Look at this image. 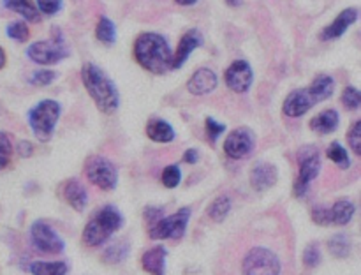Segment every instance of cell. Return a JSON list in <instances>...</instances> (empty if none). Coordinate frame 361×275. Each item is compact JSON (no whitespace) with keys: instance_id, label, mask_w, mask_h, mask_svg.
Here are the masks:
<instances>
[{"instance_id":"obj_4","label":"cell","mask_w":361,"mask_h":275,"mask_svg":"<svg viewBox=\"0 0 361 275\" xmlns=\"http://www.w3.org/2000/svg\"><path fill=\"white\" fill-rule=\"evenodd\" d=\"M123 222H126V219H123L122 212L113 204H106L85 226L83 235H81L83 243L87 247L102 245L111 238L113 233L122 228Z\"/></svg>"},{"instance_id":"obj_33","label":"cell","mask_w":361,"mask_h":275,"mask_svg":"<svg viewBox=\"0 0 361 275\" xmlns=\"http://www.w3.org/2000/svg\"><path fill=\"white\" fill-rule=\"evenodd\" d=\"M321 259H323V256H321L319 243H309V245L305 247V250H303V263H305V267L316 268L317 264L321 263Z\"/></svg>"},{"instance_id":"obj_31","label":"cell","mask_w":361,"mask_h":275,"mask_svg":"<svg viewBox=\"0 0 361 275\" xmlns=\"http://www.w3.org/2000/svg\"><path fill=\"white\" fill-rule=\"evenodd\" d=\"M13 157V143H11V138L7 133L0 130V169L7 168Z\"/></svg>"},{"instance_id":"obj_43","label":"cell","mask_w":361,"mask_h":275,"mask_svg":"<svg viewBox=\"0 0 361 275\" xmlns=\"http://www.w3.org/2000/svg\"><path fill=\"white\" fill-rule=\"evenodd\" d=\"M4 66H6V53H4L2 46H0V69H2Z\"/></svg>"},{"instance_id":"obj_7","label":"cell","mask_w":361,"mask_h":275,"mask_svg":"<svg viewBox=\"0 0 361 275\" xmlns=\"http://www.w3.org/2000/svg\"><path fill=\"white\" fill-rule=\"evenodd\" d=\"M281 257L267 247H254L243 257V275H281Z\"/></svg>"},{"instance_id":"obj_9","label":"cell","mask_w":361,"mask_h":275,"mask_svg":"<svg viewBox=\"0 0 361 275\" xmlns=\"http://www.w3.org/2000/svg\"><path fill=\"white\" fill-rule=\"evenodd\" d=\"M55 32V37L49 39V41H37L32 42L27 48V56L32 62L39 63V66H53V63H59L60 60L67 59L69 56V49L63 44V37L60 34V30Z\"/></svg>"},{"instance_id":"obj_27","label":"cell","mask_w":361,"mask_h":275,"mask_svg":"<svg viewBox=\"0 0 361 275\" xmlns=\"http://www.w3.org/2000/svg\"><path fill=\"white\" fill-rule=\"evenodd\" d=\"M328 250L331 252V256L335 257H348L351 254V240L348 238V235H334L328 240Z\"/></svg>"},{"instance_id":"obj_19","label":"cell","mask_w":361,"mask_h":275,"mask_svg":"<svg viewBox=\"0 0 361 275\" xmlns=\"http://www.w3.org/2000/svg\"><path fill=\"white\" fill-rule=\"evenodd\" d=\"M62 197L71 208L76 212H83L88 204V192L83 183L76 178L67 180L62 185Z\"/></svg>"},{"instance_id":"obj_3","label":"cell","mask_w":361,"mask_h":275,"mask_svg":"<svg viewBox=\"0 0 361 275\" xmlns=\"http://www.w3.org/2000/svg\"><path fill=\"white\" fill-rule=\"evenodd\" d=\"M81 80L92 101L95 102L102 113H115L120 106V94L115 81L97 66V63H85L81 67Z\"/></svg>"},{"instance_id":"obj_29","label":"cell","mask_w":361,"mask_h":275,"mask_svg":"<svg viewBox=\"0 0 361 275\" xmlns=\"http://www.w3.org/2000/svg\"><path fill=\"white\" fill-rule=\"evenodd\" d=\"M162 185L168 187V189H175V187L180 185L182 182V169H180L178 164H169L162 169Z\"/></svg>"},{"instance_id":"obj_18","label":"cell","mask_w":361,"mask_h":275,"mask_svg":"<svg viewBox=\"0 0 361 275\" xmlns=\"http://www.w3.org/2000/svg\"><path fill=\"white\" fill-rule=\"evenodd\" d=\"M219 78L217 74L214 73L208 67H201L196 73L190 76V80L187 81V90L192 95H207L212 94V92L217 88Z\"/></svg>"},{"instance_id":"obj_23","label":"cell","mask_w":361,"mask_h":275,"mask_svg":"<svg viewBox=\"0 0 361 275\" xmlns=\"http://www.w3.org/2000/svg\"><path fill=\"white\" fill-rule=\"evenodd\" d=\"M2 4L6 9L14 11V13L23 16L25 20L30 21V23H37V21L41 20V13H39L34 0H2Z\"/></svg>"},{"instance_id":"obj_10","label":"cell","mask_w":361,"mask_h":275,"mask_svg":"<svg viewBox=\"0 0 361 275\" xmlns=\"http://www.w3.org/2000/svg\"><path fill=\"white\" fill-rule=\"evenodd\" d=\"M85 175L94 185L102 190H115L118 185V169L109 159L102 155H92L85 164Z\"/></svg>"},{"instance_id":"obj_2","label":"cell","mask_w":361,"mask_h":275,"mask_svg":"<svg viewBox=\"0 0 361 275\" xmlns=\"http://www.w3.org/2000/svg\"><path fill=\"white\" fill-rule=\"evenodd\" d=\"M335 92V80L328 74H319L314 78L312 83L305 88H296L291 94L286 97L284 104H282V111L286 116L291 118H298V116L305 115L309 109L319 102L326 101L334 95Z\"/></svg>"},{"instance_id":"obj_20","label":"cell","mask_w":361,"mask_h":275,"mask_svg":"<svg viewBox=\"0 0 361 275\" xmlns=\"http://www.w3.org/2000/svg\"><path fill=\"white\" fill-rule=\"evenodd\" d=\"M166 257H168L166 247H152V249L145 250L141 256V267L150 275H166Z\"/></svg>"},{"instance_id":"obj_35","label":"cell","mask_w":361,"mask_h":275,"mask_svg":"<svg viewBox=\"0 0 361 275\" xmlns=\"http://www.w3.org/2000/svg\"><path fill=\"white\" fill-rule=\"evenodd\" d=\"M342 104L348 109H358L361 104V94L356 87H345L342 92Z\"/></svg>"},{"instance_id":"obj_30","label":"cell","mask_w":361,"mask_h":275,"mask_svg":"<svg viewBox=\"0 0 361 275\" xmlns=\"http://www.w3.org/2000/svg\"><path fill=\"white\" fill-rule=\"evenodd\" d=\"M127 254H129V245H127V243H113V245H109L108 249H106L104 261H109V263H120V261L126 259Z\"/></svg>"},{"instance_id":"obj_40","label":"cell","mask_w":361,"mask_h":275,"mask_svg":"<svg viewBox=\"0 0 361 275\" xmlns=\"http://www.w3.org/2000/svg\"><path fill=\"white\" fill-rule=\"evenodd\" d=\"M32 152H34V147H32L30 141H20L18 143V154L21 155V157H30Z\"/></svg>"},{"instance_id":"obj_14","label":"cell","mask_w":361,"mask_h":275,"mask_svg":"<svg viewBox=\"0 0 361 275\" xmlns=\"http://www.w3.org/2000/svg\"><path fill=\"white\" fill-rule=\"evenodd\" d=\"M224 80L229 90L236 92V94H245V92H249L250 87H252L254 71L247 60H235V62L226 69Z\"/></svg>"},{"instance_id":"obj_17","label":"cell","mask_w":361,"mask_h":275,"mask_svg":"<svg viewBox=\"0 0 361 275\" xmlns=\"http://www.w3.org/2000/svg\"><path fill=\"white\" fill-rule=\"evenodd\" d=\"M279 180V169L271 162H257L250 171V185L256 192L271 189Z\"/></svg>"},{"instance_id":"obj_37","label":"cell","mask_w":361,"mask_h":275,"mask_svg":"<svg viewBox=\"0 0 361 275\" xmlns=\"http://www.w3.org/2000/svg\"><path fill=\"white\" fill-rule=\"evenodd\" d=\"M207 136L208 140H210L212 145H215V141L219 140V136H221L222 133L226 130V123L222 122H217L215 118H212V116H208L207 118Z\"/></svg>"},{"instance_id":"obj_11","label":"cell","mask_w":361,"mask_h":275,"mask_svg":"<svg viewBox=\"0 0 361 275\" xmlns=\"http://www.w3.org/2000/svg\"><path fill=\"white\" fill-rule=\"evenodd\" d=\"M356 214V207L349 200H338L334 207H314L312 221L317 226H345L353 221Z\"/></svg>"},{"instance_id":"obj_6","label":"cell","mask_w":361,"mask_h":275,"mask_svg":"<svg viewBox=\"0 0 361 275\" xmlns=\"http://www.w3.org/2000/svg\"><path fill=\"white\" fill-rule=\"evenodd\" d=\"M296 161H298V178L295 182V194L302 197L307 194L310 183L319 176L323 161H321L319 150L314 145H307V147L300 148Z\"/></svg>"},{"instance_id":"obj_15","label":"cell","mask_w":361,"mask_h":275,"mask_svg":"<svg viewBox=\"0 0 361 275\" xmlns=\"http://www.w3.org/2000/svg\"><path fill=\"white\" fill-rule=\"evenodd\" d=\"M358 20V9L356 7H349L344 9L323 32H321V39L323 41H335V39H341L353 25Z\"/></svg>"},{"instance_id":"obj_44","label":"cell","mask_w":361,"mask_h":275,"mask_svg":"<svg viewBox=\"0 0 361 275\" xmlns=\"http://www.w3.org/2000/svg\"><path fill=\"white\" fill-rule=\"evenodd\" d=\"M242 2H243V0H226V4H228V6H231V7L242 6Z\"/></svg>"},{"instance_id":"obj_5","label":"cell","mask_w":361,"mask_h":275,"mask_svg":"<svg viewBox=\"0 0 361 275\" xmlns=\"http://www.w3.org/2000/svg\"><path fill=\"white\" fill-rule=\"evenodd\" d=\"M60 113H62V106H60V102L53 101V99L39 101L28 111V126H30L32 133L39 141L46 143V141L51 140L56 123H59Z\"/></svg>"},{"instance_id":"obj_28","label":"cell","mask_w":361,"mask_h":275,"mask_svg":"<svg viewBox=\"0 0 361 275\" xmlns=\"http://www.w3.org/2000/svg\"><path fill=\"white\" fill-rule=\"evenodd\" d=\"M326 155H328V159H330L331 162H335V164L338 166V168L348 169L349 166H351V159H349L348 150H345V148L342 147L338 141H334V143L328 147Z\"/></svg>"},{"instance_id":"obj_12","label":"cell","mask_w":361,"mask_h":275,"mask_svg":"<svg viewBox=\"0 0 361 275\" xmlns=\"http://www.w3.org/2000/svg\"><path fill=\"white\" fill-rule=\"evenodd\" d=\"M30 242L35 250L44 254H60L66 250V242L62 236L44 221H35L32 224Z\"/></svg>"},{"instance_id":"obj_32","label":"cell","mask_w":361,"mask_h":275,"mask_svg":"<svg viewBox=\"0 0 361 275\" xmlns=\"http://www.w3.org/2000/svg\"><path fill=\"white\" fill-rule=\"evenodd\" d=\"M6 34L9 35L11 39H14V41L25 42L28 39V35H30V30H28V27L25 25V21H13V23L7 25Z\"/></svg>"},{"instance_id":"obj_8","label":"cell","mask_w":361,"mask_h":275,"mask_svg":"<svg viewBox=\"0 0 361 275\" xmlns=\"http://www.w3.org/2000/svg\"><path fill=\"white\" fill-rule=\"evenodd\" d=\"M190 208L183 207L175 214L168 215V217H161L155 221L148 229L150 238L155 240H180L187 231V226L190 221Z\"/></svg>"},{"instance_id":"obj_38","label":"cell","mask_w":361,"mask_h":275,"mask_svg":"<svg viewBox=\"0 0 361 275\" xmlns=\"http://www.w3.org/2000/svg\"><path fill=\"white\" fill-rule=\"evenodd\" d=\"M348 141L351 150L355 152L356 155L361 154V122L353 123L351 129L348 130Z\"/></svg>"},{"instance_id":"obj_41","label":"cell","mask_w":361,"mask_h":275,"mask_svg":"<svg viewBox=\"0 0 361 275\" xmlns=\"http://www.w3.org/2000/svg\"><path fill=\"white\" fill-rule=\"evenodd\" d=\"M197 161H200V152H197L196 148H189V150L183 154V162H187V164H196Z\"/></svg>"},{"instance_id":"obj_34","label":"cell","mask_w":361,"mask_h":275,"mask_svg":"<svg viewBox=\"0 0 361 275\" xmlns=\"http://www.w3.org/2000/svg\"><path fill=\"white\" fill-rule=\"evenodd\" d=\"M56 80V73L51 69H37L32 73L30 83L35 87H48Z\"/></svg>"},{"instance_id":"obj_16","label":"cell","mask_w":361,"mask_h":275,"mask_svg":"<svg viewBox=\"0 0 361 275\" xmlns=\"http://www.w3.org/2000/svg\"><path fill=\"white\" fill-rule=\"evenodd\" d=\"M200 46H203V34H201L197 28H190L185 34L182 35L178 42V48L173 53V69H180L183 63L187 62V59L190 56V53L194 49H197Z\"/></svg>"},{"instance_id":"obj_42","label":"cell","mask_w":361,"mask_h":275,"mask_svg":"<svg viewBox=\"0 0 361 275\" xmlns=\"http://www.w3.org/2000/svg\"><path fill=\"white\" fill-rule=\"evenodd\" d=\"M176 4H180V6H194V4H197L200 0H175Z\"/></svg>"},{"instance_id":"obj_25","label":"cell","mask_w":361,"mask_h":275,"mask_svg":"<svg viewBox=\"0 0 361 275\" xmlns=\"http://www.w3.org/2000/svg\"><path fill=\"white\" fill-rule=\"evenodd\" d=\"M95 37L106 46H113L116 42V27L109 18L101 16L95 27Z\"/></svg>"},{"instance_id":"obj_26","label":"cell","mask_w":361,"mask_h":275,"mask_svg":"<svg viewBox=\"0 0 361 275\" xmlns=\"http://www.w3.org/2000/svg\"><path fill=\"white\" fill-rule=\"evenodd\" d=\"M233 203L229 196H219L212 201V204L208 207V217L214 222H222L231 212Z\"/></svg>"},{"instance_id":"obj_21","label":"cell","mask_w":361,"mask_h":275,"mask_svg":"<svg viewBox=\"0 0 361 275\" xmlns=\"http://www.w3.org/2000/svg\"><path fill=\"white\" fill-rule=\"evenodd\" d=\"M341 115L337 109H324L310 120V129L317 134H331L338 129Z\"/></svg>"},{"instance_id":"obj_39","label":"cell","mask_w":361,"mask_h":275,"mask_svg":"<svg viewBox=\"0 0 361 275\" xmlns=\"http://www.w3.org/2000/svg\"><path fill=\"white\" fill-rule=\"evenodd\" d=\"M161 217H164V212H162V208L148 207L147 210H145V219H147L148 222H152V224H154L155 221H159Z\"/></svg>"},{"instance_id":"obj_24","label":"cell","mask_w":361,"mask_h":275,"mask_svg":"<svg viewBox=\"0 0 361 275\" xmlns=\"http://www.w3.org/2000/svg\"><path fill=\"white\" fill-rule=\"evenodd\" d=\"M69 264L66 261H34L30 264L32 275H66Z\"/></svg>"},{"instance_id":"obj_22","label":"cell","mask_w":361,"mask_h":275,"mask_svg":"<svg viewBox=\"0 0 361 275\" xmlns=\"http://www.w3.org/2000/svg\"><path fill=\"white\" fill-rule=\"evenodd\" d=\"M147 136L155 143H171L176 133L171 123L164 118H152L147 123Z\"/></svg>"},{"instance_id":"obj_1","label":"cell","mask_w":361,"mask_h":275,"mask_svg":"<svg viewBox=\"0 0 361 275\" xmlns=\"http://www.w3.org/2000/svg\"><path fill=\"white\" fill-rule=\"evenodd\" d=\"M134 59L145 71L166 74L173 69V51L164 35L157 32H143L134 41Z\"/></svg>"},{"instance_id":"obj_13","label":"cell","mask_w":361,"mask_h":275,"mask_svg":"<svg viewBox=\"0 0 361 275\" xmlns=\"http://www.w3.org/2000/svg\"><path fill=\"white\" fill-rule=\"evenodd\" d=\"M256 148V136L247 127H240L229 133L224 141V152L231 159H245Z\"/></svg>"},{"instance_id":"obj_36","label":"cell","mask_w":361,"mask_h":275,"mask_svg":"<svg viewBox=\"0 0 361 275\" xmlns=\"http://www.w3.org/2000/svg\"><path fill=\"white\" fill-rule=\"evenodd\" d=\"M39 13H44L48 16L59 14L63 7V0H35Z\"/></svg>"}]
</instances>
